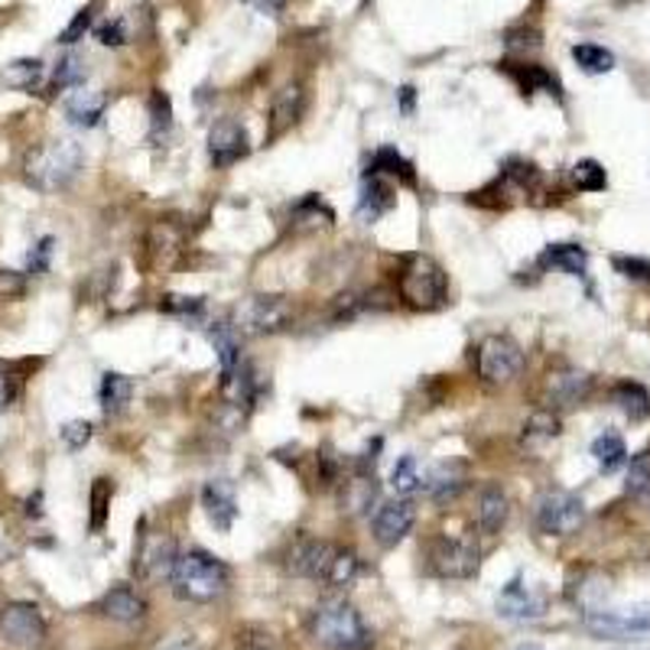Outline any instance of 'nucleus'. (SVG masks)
Instances as JSON below:
<instances>
[{"mask_svg":"<svg viewBox=\"0 0 650 650\" xmlns=\"http://www.w3.org/2000/svg\"><path fill=\"white\" fill-rule=\"evenodd\" d=\"M85 76H89V69H85L82 56L66 53V56L56 62V69H53V89H56V92H59V89H79V85L85 82Z\"/></svg>","mask_w":650,"mask_h":650,"instance_id":"4c0bfd02","label":"nucleus"},{"mask_svg":"<svg viewBox=\"0 0 650 650\" xmlns=\"http://www.w3.org/2000/svg\"><path fill=\"white\" fill-rule=\"evenodd\" d=\"M49 254H53V238H43L39 241V248L30 254V271H46V264H49Z\"/></svg>","mask_w":650,"mask_h":650,"instance_id":"603ef678","label":"nucleus"},{"mask_svg":"<svg viewBox=\"0 0 650 650\" xmlns=\"http://www.w3.org/2000/svg\"><path fill=\"white\" fill-rule=\"evenodd\" d=\"M134 380L127 377V374H117V372H107L101 377V387H98V400H101V410L107 413V417H117V413H124L127 410V403H130V397H134Z\"/></svg>","mask_w":650,"mask_h":650,"instance_id":"a878e982","label":"nucleus"},{"mask_svg":"<svg viewBox=\"0 0 650 650\" xmlns=\"http://www.w3.org/2000/svg\"><path fill=\"white\" fill-rule=\"evenodd\" d=\"M163 306H167V312H176V316H186V319L189 316L195 319V316L205 312V303L198 296H167Z\"/></svg>","mask_w":650,"mask_h":650,"instance_id":"49530a36","label":"nucleus"},{"mask_svg":"<svg viewBox=\"0 0 650 650\" xmlns=\"http://www.w3.org/2000/svg\"><path fill=\"white\" fill-rule=\"evenodd\" d=\"M413 98H417V89H413V85L400 89V111H403V114H410V111H413Z\"/></svg>","mask_w":650,"mask_h":650,"instance_id":"6e6d98bb","label":"nucleus"},{"mask_svg":"<svg viewBox=\"0 0 650 650\" xmlns=\"http://www.w3.org/2000/svg\"><path fill=\"white\" fill-rule=\"evenodd\" d=\"M504 72L521 85V92L524 94H534V92L559 94L557 76H550L544 66H534V62H504Z\"/></svg>","mask_w":650,"mask_h":650,"instance_id":"c85d7f7f","label":"nucleus"},{"mask_svg":"<svg viewBox=\"0 0 650 650\" xmlns=\"http://www.w3.org/2000/svg\"><path fill=\"white\" fill-rule=\"evenodd\" d=\"M82 163H85V153L79 144L72 140H53L39 150L30 153L26 160V176L30 183L43 192H56V189H66L79 173H82Z\"/></svg>","mask_w":650,"mask_h":650,"instance_id":"39448f33","label":"nucleus"},{"mask_svg":"<svg viewBox=\"0 0 650 650\" xmlns=\"http://www.w3.org/2000/svg\"><path fill=\"white\" fill-rule=\"evenodd\" d=\"M585 628L589 635L602 641H631L650 635V605H635V608H595L585 612Z\"/></svg>","mask_w":650,"mask_h":650,"instance_id":"9d476101","label":"nucleus"},{"mask_svg":"<svg viewBox=\"0 0 650 650\" xmlns=\"http://www.w3.org/2000/svg\"><path fill=\"white\" fill-rule=\"evenodd\" d=\"M104 107H107V98L101 92H85V89H79V92H72L66 98V117H69V124H76V127H94V124L101 121Z\"/></svg>","mask_w":650,"mask_h":650,"instance_id":"cd10ccee","label":"nucleus"},{"mask_svg":"<svg viewBox=\"0 0 650 650\" xmlns=\"http://www.w3.org/2000/svg\"><path fill=\"white\" fill-rule=\"evenodd\" d=\"M0 635L13 648H39L46 641V618L30 602H7L0 608Z\"/></svg>","mask_w":650,"mask_h":650,"instance_id":"9b49d317","label":"nucleus"},{"mask_svg":"<svg viewBox=\"0 0 650 650\" xmlns=\"http://www.w3.org/2000/svg\"><path fill=\"white\" fill-rule=\"evenodd\" d=\"M592 394V377L572 365H562L544 377V403L547 410H572Z\"/></svg>","mask_w":650,"mask_h":650,"instance_id":"2eb2a0df","label":"nucleus"},{"mask_svg":"<svg viewBox=\"0 0 650 650\" xmlns=\"http://www.w3.org/2000/svg\"><path fill=\"white\" fill-rule=\"evenodd\" d=\"M397 202V189L390 180L377 176V173H368L365 186H362V195H358V218L362 221H377L380 215H387Z\"/></svg>","mask_w":650,"mask_h":650,"instance_id":"5701e85b","label":"nucleus"},{"mask_svg":"<svg viewBox=\"0 0 650 650\" xmlns=\"http://www.w3.org/2000/svg\"><path fill=\"white\" fill-rule=\"evenodd\" d=\"M235 650H280V641L271 628H264V625H248V628L238 631Z\"/></svg>","mask_w":650,"mask_h":650,"instance_id":"79ce46f5","label":"nucleus"},{"mask_svg":"<svg viewBox=\"0 0 650 650\" xmlns=\"http://www.w3.org/2000/svg\"><path fill=\"white\" fill-rule=\"evenodd\" d=\"M39 79H43V62H39V59H16V62H10V66L3 69V82H7L10 89H20V92L36 89Z\"/></svg>","mask_w":650,"mask_h":650,"instance_id":"e433bc0d","label":"nucleus"},{"mask_svg":"<svg viewBox=\"0 0 650 650\" xmlns=\"http://www.w3.org/2000/svg\"><path fill=\"white\" fill-rule=\"evenodd\" d=\"M98 612L117 625H140L147 618V598L134 585H114L101 595Z\"/></svg>","mask_w":650,"mask_h":650,"instance_id":"aec40b11","label":"nucleus"},{"mask_svg":"<svg viewBox=\"0 0 650 650\" xmlns=\"http://www.w3.org/2000/svg\"><path fill=\"white\" fill-rule=\"evenodd\" d=\"M13 380L7 377V374H0V410H7L10 407V400H13Z\"/></svg>","mask_w":650,"mask_h":650,"instance_id":"5fc2aeb1","label":"nucleus"},{"mask_svg":"<svg viewBox=\"0 0 650 650\" xmlns=\"http://www.w3.org/2000/svg\"><path fill=\"white\" fill-rule=\"evenodd\" d=\"M173 130V104L163 92H153L150 98V140H160Z\"/></svg>","mask_w":650,"mask_h":650,"instance_id":"ea45409f","label":"nucleus"},{"mask_svg":"<svg viewBox=\"0 0 650 650\" xmlns=\"http://www.w3.org/2000/svg\"><path fill=\"white\" fill-rule=\"evenodd\" d=\"M173 595L189 605H208L215 598H221L231 585V569L218 557L205 554V550H189L180 554L176 569L170 575Z\"/></svg>","mask_w":650,"mask_h":650,"instance_id":"7ed1b4c3","label":"nucleus"},{"mask_svg":"<svg viewBox=\"0 0 650 650\" xmlns=\"http://www.w3.org/2000/svg\"><path fill=\"white\" fill-rule=\"evenodd\" d=\"M468 484V475H465L463 463H440L430 475H423V491L436 501V504H446V501H456Z\"/></svg>","mask_w":650,"mask_h":650,"instance_id":"4be33fe9","label":"nucleus"},{"mask_svg":"<svg viewBox=\"0 0 650 650\" xmlns=\"http://www.w3.org/2000/svg\"><path fill=\"white\" fill-rule=\"evenodd\" d=\"M153 650H202V645L192 635H170V638L157 641Z\"/></svg>","mask_w":650,"mask_h":650,"instance_id":"8fccbe9b","label":"nucleus"},{"mask_svg":"<svg viewBox=\"0 0 650 650\" xmlns=\"http://www.w3.org/2000/svg\"><path fill=\"white\" fill-rule=\"evenodd\" d=\"M208 339L218 352V362H221V377L238 372L241 365V332L231 326V319H221V322H212L208 329Z\"/></svg>","mask_w":650,"mask_h":650,"instance_id":"b1692460","label":"nucleus"},{"mask_svg":"<svg viewBox=\"0 0 650 650\" xmlns=\"http://www.w3.org/2000/svg\"><path fill=\"white\" fill-rule=\"evenodd\" d=\"M286 569L299 579L322 582L329 589H345L358 579L362 559L355 550L339 547L322 537H296L286 550Z\"/></svg>","mask_w":650,"mask_h":650,"instance_id":"f257e3e1","label":"nucleus"},{"mask_svg":"<svg viewBox=\"0 0 650 650\" xmlns=\"http://www.w3.org/2000/svg\"><path fill=\"white\" fill-rule=\"evenodd\" d=\"M559 417L554 410H537L527 423H524V446H544V443H554L559 436Z\"/></svg>","mask_w":650,"mask_h":650,"instance_id":"c9c22d12","label":"nucleus"},{"mask_svg":"<svg viewBox=\"0 0 650 650\" xmlns=\"http://www.w3.org/2000/svg\"><path fill=\"white\" fill-rule=\"evenodd\" d=\"M534 524L547 537H569L585 524V504L566 488H547L534 501Z\"/></svg>","mask_w":650,"mask_h":650,"instance_id":"0eeeda50","label":"nucleus"},{"mask_svg":"<svg viewBox=\"0 0 650 650\" xmlns=\"http://www.w3.org/2000/svg\"><path fill=\"white\" fill-rule=\"evenodd\" d=\"M592 456H595V463H598V468H602L605 475H615L622 465L628 463V446H625V440H622L615 430H605L602 436H595Z\"/></svg>","mask_w":650,"mask_h":650,"instance_id":"473e14b6","label":"nucleus"},{"mask_svg":"<svg viewBox=\"0 0 650 650\" xmlns=\"http://www.w3.org/2000/svg\"><path fill=\"white\" fill-rule=\"evenodd\" d=\"M390 484H394V491H397V494H403V498H410V494L423 491V475H420V465H417L413 456H403L400 463L394 465V471H390Z\"/></svg>","mask_w":650,"mask_h":650,"instance_id":"58836bf2","label":"nucleus"},{"mask_svg":"<svg viewBox=\"0 0 650 650\" xmlns=\"http://www.w3.org/2000/svg\"><path fill=\"white\" fill-rule=\"evenodd\" d=\"M572 183L582 189V192H602V189L608 186V176H605V170H602L598 160H579L572 167Z\"/></svg>","mask_w":650,"mask_h":650,"instance_id":"a19ab883","label":"nucleus"},{"mask_svg":"<svg viewBox=\"0 0 650 650\" xmlns=\"http://www.w3.org/2000/svg\"><path fill=\"white\" fill-rule=\"evenodd\" d=\"M494 608H498V615L508 618V622H537V618H544V612H547V598H544V592L531 589L524 579H511V582L498 592Z\"/></svg>","mask_w":650,"mask_h":650,"instance_id":"f3484780","label":"nucleus"},{"mask_svg":"<svg viewBox=\"0 0 650 650\" xmlns=\"http://www.w3.org/2000/svg\"><path fill=\"white\" fill-rule=\"evenodd\" d=\"M615 271L625 274L628 280H638V283H650V261L641 258H612Z\"/></svg>","mask_w":650,"mask_h":650,"instance_id":"a18cd8bd","label":"nucleus"},{"mask_svg":"<svg viewBox=\"0 0 650 650\" xmlns=\"http://www.w3.org/2000/svg\"><path fill=\"white\" fill-rule=\"evenodd\" d=\"M306 111V89L299 82H289L274 94V104H271V117H267V140L274 144L280 140L286 130L296 127V121L303 117Z\"/></svg>","mask_w":650,"mask_h":650,"instance_id":"6ab92c4d","label":"nucleus"},{"mask_svg":"<svg viewBox=\"0 0 650 650\" xmlns=\"http://www.w3.org/2000/svg\"><path fill=\"white\" fill-rule=\"evenodd\" d=\"M248 150H251L248 147V130H244L241 121L221 117V121L212 124V130H208V160H212L215 170L235 167L238 160L248 157Z\"/></svg>","mask_w":650,"mask_h":650,"instance_id":"dca6fc26","label":"nucleus"},{"mask_svg":"<svg viewBox=\"0 0 650 650\" xmlns=\"http://www.w3.org/2000/svg\"><path fill=\"white\" fill-rule=\"evenodd\" d=\"M368 173H377L390 183H403V186H417V173H413V163L403 160L394 147H380L372 157V167Z\"/></svg>","mask_w":650,"mask_h":650,"instance_id":"c756f323","label":"nucleus"},{"mask_svg":"<svg viewBox=\"0 0 650 650\" xmlns=\"http://www.w3.org/2000/svg\"><path fill=\"white\" fill-rule=\"evenodd\" d=\"M508 514H511V501L504 494L501 484H481L478 488V498H475V524L481 534L494 537L501 534V527L508 524Z\"/></svg>","mask_w":650,"mask_h":650,"instance_id":"412c9836","label":"nucleus"},{"mask_svg":"<svg viewBox=\"0 0 650 650\" xmlns=\"http://www.w3.org/2000/svg\"><path fill=\"white\" fill-rule=\"evenodd\" d=\"M572 59H575L579 69L589 72V76H605V72L615 69V53L605 49V46H595V43H579V46H572Z\"/></svg>","mask_w":650,"mask_h":650,"instance_id":"f704fd0d","label":"nucleus"},{"mask_svg":"<svg viewBox=\"0 0 650 650\" xmlns=\"http://www.w3.org/2000/svg\"><path fill=\"white\" fill-rule=\"evenodd\" d=\"M111 481L107 478H98L92 484V531H101L104 521H107V504H111Z\"/></svg>","mask_w":650,"mask_h":650,"instance_id":"37998d69","label":"nucleus"},{"mask_svg":"<svg viewBox=\"0 0 650 650\" xmlns=\"http://www.w3.org/2000/svg\"><path fill=\"white\" fill-rule=\"evenodd\" d=\"M98 39H101L104 46H124L130 36H127L124 20H107L104 26H98Z\"/></svg>","mask_w":650,"mask_h":650,"instance_id":"09e8293b","label":"nucleus"},{"mask_svg":"<svg viewBox=\"0 0 650 650\" xmlns=\"http://www.w3.org/2000/svg\"><path fill=\"white\" fill-rule=\"evenodd\" d=\"M417 524V504L410 498H397V501H387L374 511L372 534L377 540V547L384 550H394L397 544L407 540V534L413 531Z\"/></svg>","mask_w":650,"mask_h":650,"instance_id":"ddd939ff","label":"nucleus"},{"mask_svg":"<svg viewBox=\"0 0 650 650\" xmlns=\"http://www.w3.org/2000/svg\"><path fill=\"white\" fill-rule=\"evenodd\" d=\"M89 26H92V3H89V7H82V10L76 13V20L62 30L59 43H76V39H82Z\"/></svg>","mask_w":650,"mask_h":650,"instance_id":"de8ad7c7","label":"nucleus"},{"mask_svg":"<svg viewBox=\"0 0 650 650\" xmlns=\"http://www.w3.org/2000/svg\"><path fill=\"white\" fill-rule=\"evenodd\" d=\"M508 46L511 49H537L540 39H537V30H527V33H511L508 36Z\"/></svg>","mask_w":650,"mask_h":650,"instance_id":"864d4df0","label":"nucleus"},{"mask_svg":"<svg viewBox=\"0 0 650 650\" xmlns=\"http://www.w3.org/2000/svg\"><path fill=\"white\" fill-rule=\"evenodd\" d=\"M309 635L326 650H372V628L349 598H322L309 615Z\"/></svg>","mask_w":650,"mask_h":650,"instance_id":"f03ea898","label":"nucleus"},{"mask_svg":"<svg viewBox=\"0 0 650 650\" xmlns=\"http://www.w3.org/2000/svg\"><path fill=\"white\" fill-rule=\"evenodd\" d=\"M612 403L628 417V420H648L650 417V390L638 380H618L612 387Z\"/></svg>","mask_w":650,"mask_h":650,"instance_id":"bb28decb","label":"nucleus"},{"mask_svg":"<svg viewBox=\"0 0 650 650\" xmlns=\"http://www.w3.org/2000/svg\"><path fill=\"white\" fill-rule=\"evenodd\" d=\"M481 550L471 537H436L426 547V566L440 579H471L478 572Z\"/></svg>","mask_w":650,"mask_h":650,"instance_id":"1a4fd4ad","label":"nucleus"},{"mask_svg":"<svg viewBox=\"0 0 650 650\" xmlns=\"http://www.w3.org/2000/svg\"><path fill=\"white\" fill-rule=\"evenodd\" d=\"M374 498H377L374 471H358L355 478H349L342 484V511H349V514H368Z\"/></svg>","mask_w":650,"mask_h":650,"instance_id":"7c9ffc66","label":"nucleus"},{"mask_svg":"<svg viewBox=\"0 0 650 650\" xmlns=\"http://www.w3.org/2000/svg\"><path fill=\"white\" fill-rule=\"evenodd\" d=\"M176 559H180V554H176L173 537H167V534H140L137 550H134V572L144 582H160V579L173 575Z\"/></svg>","mask_w":650,"mask_h":650,"instance_id":"f8f14e48","label":"nucleus"},{"mask_svg":"<svg viewBox=\"0 0 650 650\" xmlns=\"http://www.w3.org/2000/svg\"><path fill=\"white\" fill-rule=\"evenodd\" d=\"M26 289V280L13 271H0V296H20Z\"/></svg>","mask_w":650,"mask_h":650,"instance_id":"3c124183","label":"nucleus"},{"mask_svg":"<svg viewBox=\"0 0 650 650\" xmlns=\"http://www.w3.org/2000/svg\"><path fill=\"white\" fill-rule=\"evenodd\" d=\"M289 221L296 231H319V228H332L335 221V212L319 198V195H306L293 205L289 212Z\"/></svg>","mask_w":650,"mask_h":650,"instance_id":"393cba45","label":"nucleus"},{"mask_svg":"<svg viewBox=\"0 0 650 650\" xmlns=\"http://www.w3.org/2000/svg\"><path fill=\"white\" fill-rule=\"evenodd\" d=\"M397 289H400V299H403L410 309L433 312V309H443L446 299H449V277H446V271H443L433 258L417 254V258H410L407 267L400 271Z\"/></svg>","mask_w":650,"mask_h":650,"instance_id":"423d86ee","label":"nucleus"},{"mask_svg":"<svg viewBox=\"0 0 650 650\" xmlns=\"http://www.w3.org/2000/svg\"><path fill=\"white\" fill-rule=\"evenodd\" d=\"M625 491L631 501H638L641 508H650V449L638 453L628 465V478H625Z\"/></svg>","mask_w":650,"mask_h":650,"instance_id":"72a5a7b5","label":"nucleus"},{"mask_svg":"<svg viewBox=\"0 0 650 650\" xmlns=\"http://www.w3.org/2000/svg\"><path fill=\"white\" fill-rule=\"evenodd\" d=\"M228 319L241 335H277L296 322V306L289 296L258 293V296H244Z\"/></svg>","mask_w":650,"mask_h":650,"instance_id":"20e7f679","label":"nucleus"},{"mask_svg":"<svg viewBox=\"0 0 650 650\" xmlns=\"http://www.w3.org/2000/svg\"><path fill=\"white\" fill-rule=\"evenodd\" d=\"M540 267H557L569 277H585V267H589V254L585 248L579 244H550L544 254H540Z\"/></svg>","mask_w":650,"mask_h":650,"instance_id":"2f4dec72","label":"nucleus"},{"mask_svg":"<svg viewBox=\"0 0 650 650\" xmlns=\"http://www.w3.org/2000/svg\"><path fill=\"white\" fill-rule=\"evenodd\" d=\"M59 436H62L66 449L79 453V449L92 440V423H89V420H69V423L59 430Z\"/></svg>","mask_w":650,"mask_h":650,"instance_id":"c03bdc74","label":"nucleus"},{"mask_svg":"<svg viewBox=\"0 0 650 650\" xmlns=\"http://www.w3.org/2000/svg\"><path fill=\"white\" fill-rule=\"evenodd\" d=\"M524 349L511 335H488L475 349V368L478 377L491 387H504L524 372Z\"/></svg>","mask_w":650,"mask_h":650,"instance_id":"6e6552de","label":"nucleus"},{"mask_svg":"<svg viewBox=\"0 0 650 650\" xmlns=\"http://www.w3.org/2000/svg\"><path fill=\"white\" fill-rule=\"evenodd\" d=\"M202 508L205 517L215 531L228 534L238 521V498H235V484L228 478H215L202 488Z\"/></svg>","mask_w":650,"mask_h":650,"instance_id":"a211bd4d","label":"nucleus"},{"mask_svg":"<svg viewBox=\"0 0 650 650\" xmlns=\"http://www.w3.org/2000/svg\"><path fill=\"white\" fill-rule=\"evenodd\" d=\"M517 650H544V648H540V645H521Z\"/></svg>","mask_w":650,"mask_h":650,"instance_id":"4d7b16f0","label":"nucleus"},{"mask_svg":"<svg viewBox=\"0 0 650 650\" xmlns=\"http://www.w3.org/2000/svg\"><path fill=\"white\" fill-rule=\"evenodd\" d=\"M186 254V228L170 221V218H160L150 235H147V261L157 274H170Z\"/></svg>","mask_w":650,"mask_h":650,"instance_id":"4468645a","label":"nucleus"}]
</instances>
